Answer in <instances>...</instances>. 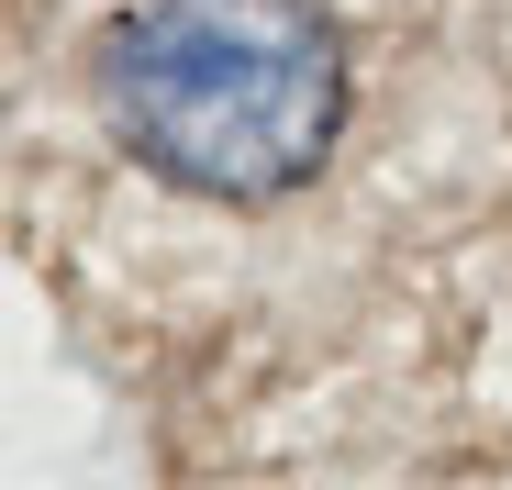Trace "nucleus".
Segmentation results:
<instances>
[{"label":"nucleus","mask_w":512,"mask_h":490,"mask_svg":"<svg viewBox=\"0 0 512 490\" xmlns=\"http://www.w3.org/2000/svg\"><path fill=\"white\" fill-rule=\"evenodd\" d=\"M90 78L123 156L190 201L301 190L346 112V56L312 0H134Z\"/></svg>","instance_id":"nucleus-1"}]
</instances>
